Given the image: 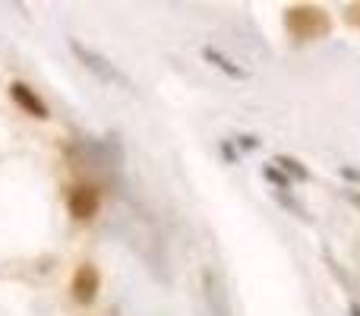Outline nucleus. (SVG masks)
<instances>
[{"mask_svg":"<svg viewBox=\"0 0 360 316\" xmlns=\"http://www.w3.org/2000/svg\"><path fill=\"white\" fill-rule=\"evenodd\" d=\"M70 51H73L76 57H79V63L89 70L92 76H98L105 86H117V89H133V82L127 80L124 73L117 70V63H111L105 54H98V51L86 48V44L79 42V38H70Z\"/></svg>","mask_w":360,"mask_h":316,"instance_id":"nucleus-1","label":"nucleus"},{"mask_svg":"<svg viewBox=\"0 0 360 316\" xmlns=\"http://www.w3.org/2000/svg\"><path fill=\"white\" fill-rule=\"evenodd\" d=\"M288 29L297 38H319L329 32V19L323 10H313V6H294L288 10Z\"/></svg>","mask_w":360,"mask_h":316,"instance_id":"nucleus-2","label":"nucleus"},{"mask_svg":"<svg viewBox=\"0 0 360 316\" xmlns=\"http://www.w3.org/2000/svg\"><path fill=\"white\" fill-rule=\"evenodd\" d=\"M98 206L101 203H98V190H95V187L79 184L67 193V209L76 222H89V218H95L98 215Z\"/></svg>","mask_w":360,"mask_h":316,"instance_id":"nucleus-3","label":"nucleus"},{"mask_svg":"<svg viewBox=\"0 0 360 316\" xmlns=\"http://www.w3.org/2000/svg\"><path fill=\"white\" fill-rule=\"evenodd\" d=\"M70 291H73V298L79 301V304H92L95 298H98V272H95V266H79L73 275V285H70Z\"/></svg>","mask_w":360,"mask_h":316,"instance_id":"nucleus-4","label":"nucleus"},{"mask_svg":"<svg viewBox=\"0 0 360 316\" xmlns=\"http://www.w3.org/2000/svg\"><path fill=\"white\" fill-rule=\"evenodd\" d=\"M10 99L16 101V105L22 108L29 118H38V120L48 118V105H44V101L35 95V89H29L25 82H13V86H10Z\"/></svg>","mask_w":360,"mask_h":316,"instance_id":"nucleus-5","label":"nucleus"},{"mask_svg":"<svg viewBox=\"0 0 360 316\" xmlns=\"http://www.w3.org/2000/svg\"><path fill=\"white\" fill-rule=\"evenodd\" d=\"M202 285H205V298H209V304H212V316H231L228 304H224V294H221V288H218L215 272H212V269H205L202 272Z\"/></svg>","mask_w":360,"mask_h":316,"instance_id":"nucleus-6","label":"nucleus"},{"mask_svg":"<svg viewBox=\"0 0 360 316\" xmlns=\"http://www.w3.org/2000/svg\"><path fill=\"white\" fill-rule=\"evenodd\" d=\"M202 57H205V61H209L215 70H221V73H228L231 80H247V70H243V67H237V63L231 61V57H224L221 51H215V48H202Z\"/></svg>","mask_w":360,"mask_h":316,"instance_id":"nucleus-7","label":"nucleus"},{"mask_svg":"<svg viewBox=\"0 0 360 316\" xmlns=\"http://www.w3.org/2000/svg\"><path fill=\"white\" fill-rule=\"evenodd\" d=\"M275 168H281V171H285L288 177H294V180H310V171H307V168L300 165L297 158H291V156H278L275 158Z\"/></svg>","mask_w":360,"mask_h":316,"instance_id":"nucleus-8","label":"nucleus"},{"mask_svg":"<svg viewBox=\"0 0 360 316\" xmlns=\"http://www.w3.org/2000/svg\"><path fill=\"white\" fill-rule=\"evenodd\" d=\"M237 146H240V149H256V146H259V139H256V137H237Z\"/></svg>","mask_w":360,"mask_h":316,"instance_id":"nucleus-9","label":"nucleus"}]
</instances>
